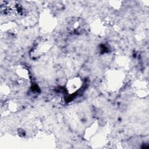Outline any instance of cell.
Segmentation results:
<instances>
[{
  "mask_svg": "<svg viewBox=\"0 0 149 149\" xmlns=\"http://www.w3.org/2000/svg\"><path fill=\"white\" fill-rule=\"evenodd\" d=\"M83 81L80 77H73L70 79L66 84V89L70 95L76 93L82 86Z\"/></svg>",
  "mask_w": 149,
  "mask_h": 149,
  "instance_id": "3",
  "label": "cell"
},
{
  "mask_svg": "<svg viewBox=\"0 0 149 149\" xmlns=\"http://www.w3.org/2000/svg\"><path fill=\"white\" fill-rule=\"evenodd\" d=\"M124 77L122 72L119 70L110 71L106 76L107 87L111 91H116L122 87Z\"/></svg>",
  "mask_w": 149,
  "mask_h": 149,
  "instance_id": "1",
  "label": "cell"
},
{
  "mask_svg": "<svg viewBox=\"0 0 149 149\" xmlns=\"http://www.w3.org/2000/svg\"><path fill=\"white\" fill-rule=\"evenodd\" d=\"M51 47V45L48 40L43 39L37 44L34 49L32 51L34 52L35 56H38L47 52L50 49Z\"/></svg>",
  "mask_w": 149,
  "mask_h": 149,
  "instance_id": "5",
  "label": "cell"
},
{
  "mask_svg": "<svg viewBox=\"0 0 149 149\" xmlns=\"http://www.w3.org/2000/svg\"><path fill=\"white\" fill-rule=\"evenodd\" d=\"M68 29L73 33L81 34L86 30V24L81 19L74 18L69 22Z\"/></svg>",
  "mask_w": 149,
  "mask_h": 149,
  "instance_id": "2",
  "label": "cell"
},
{
  "mask_svg": "<svg viewBox=\"0 0 149 149\" xmlns=\"http://www.w3.org/2000/svg\"><path fill=\"white\" fill-rule=\"evenodd\" d=\"M55 18L49 13L41 15L40 18V24L44 30L51 31L55 26Z\"/></svg>",
  "mask_w": 149,
  "mask_h": 149,
  "instance_id": "4",
  "label": "cell"
},
{
  "mask_svg": "<svg viewBox=\"0 0 149 149\" xmlns=\"http://www.w3.org/2000/svg\"><path fill=\"white\" fill-rule=\"evenodd\" d=\"M93 31L97 34H102L105 33V30L106 29L105 23L101 19H98L95 20L94 23H93L92 27Z\"/></svg>",
  "mask_w": 149,
  "mask_h": 149,
  "instance_id": "6",
  "label": "cell"
},
{
  "mask_svg": "<svg viewBox=\"0 0 149 149\" xmlns=\"http://www.w3.org/2000/svg\"><path fill=\"white\" fill-rule=\"evenodd\" d=\"M16 74L17 76V77L20 79V80H29L30 79V74H29V70L22 66H17L16 69Z\"/></svg>",
  "mask_w": 149,
  "mask_h": 149,
  "instance_id": "7",
  "label": "cell"
}]
</instances>
